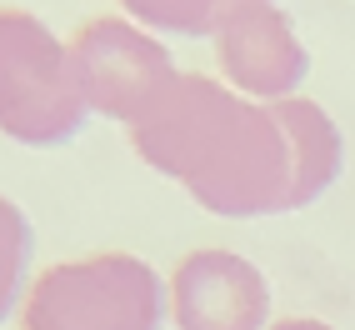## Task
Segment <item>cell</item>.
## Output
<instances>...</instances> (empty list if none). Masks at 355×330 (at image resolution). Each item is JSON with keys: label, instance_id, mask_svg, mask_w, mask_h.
I'll use <instances>...</instances> for the list:
<instances>
[{"label": "cell", "instance_id": "cell-5", "mask_svg": "<svg viewBox=\"0 0 355 330\" xmlns=\"http://www.w3.org/2000/svg\"><path fill=\"white\" fill-rule=\"evenodd\" d=\"M216 60L225 70L230 90H241L245 101L280 105L295 96V85L311 70V51L300 45L291 15L275 6H241L216 26Z\"/></svg>", "mask_w": 355, "mask_h": 330}, {"label": "cell", "instance_id": "cell-9", "mask_svg": "<svg viewBox=\"0 0 355 330\" xmlns=\"http://www.w3.org/2000/svg\"><path fill=\"white\" fill-rule=\"evenodd\" d=\"M270 330H336V325H325V320H311V315H295V320H275Z\"/></svg>", "mask_w": 355, "mask_h": 330}, {"label": "cell", "instance_id": "cell-7", "mask_svg": "<svg viewBox=\"0 0 355 330\" xmlns=\"http://www.w3.org/2000/svg\"><path fill=\"white\" fill-rule=\"evenodd\" d=\"M35 266V225L10 196H0V320L20 315Z\"/></svg>", "mask_w": 355, "mask_h": 330}, {"label": "cell", "instance_id": "cell-6", "mask_svg": "<svg viewBox=\"0 0 355 330\" xmlns=\"http://www.w3.org/2000/svg\"><path fill=\"white\" fill-rule=\"evenodd\" d=\"M175 330H270V286L235 250H196L171 270Z\"/></svg>", "mask_w": 355, "mask_h": 330}, {"label": "cell", "instance_id": "cell-2", "mask_svg": "<svg viewBox=\"0 0 355 330\" xmlns=\"http://www.w3.org/2000/svg\"><path fill=\"white\" fill-rule=\"evenodd\" d=\"M171 320V286L150 261L96 250L40 270L20 305V330H160Z\"/></svg>", "mask_w": 355, "mask_h": 330}, {"label": "cell", "instance_id": "cell-3", "mask_svg": "<svg viewBox=\"0 0 355 330\" xmlns=\"http://www.w3.org/2000/svg\"><path fill=\"white\" fill-rule=\"evenodd\" d=\"M90 121L70 65V40H60L40 15L0 6V135L15 146H65Z\"/></svg>", "mask_w": 355, "mask_h": 330}, {"label": "cell", "instance_id": "cell-4", "mask_svg": "<svg viewBox=\"0 0 355 330\" xmlns=\"http://www.w3.org/2000/svg\"><path fill=\"white\" fill-rule=\"evenodd\" d=\"M70 65L85 96V110L101 121H121L125 130L180 80L171 51L146 26L121 15H96L70 35Z\"/></svg>", "mask_w": 355, "mask_h": 330}, {"label": "cell", "instance_id": "cell-8", "mask_svg": "<svg viewBox=\"0 0 355 330\" xmlns=\"http://www.w3.org/2000/svg\"><path fill=\"white\" fill-rule=\"evenodd\" d=\"M121 10L150 35H216L230 0H121Z\"/></svg>", "mask_w": 355, "mask_h": 330}, {"label": "cell", "instance_id": "cell-1", "mask_svg": "<svg viewBox=\"0 0 355 330\" xmlns=\"http://www.w3.org/2000/svg\"><path fill=\"white\" fill-rule=\"evenodd\" d=\"M130 146L210 216L255 220L311 205L286 110L210 76H180L130 125Z\"/></svg>", "mask_w": 355, "mask_h": 330}]
</instances>
